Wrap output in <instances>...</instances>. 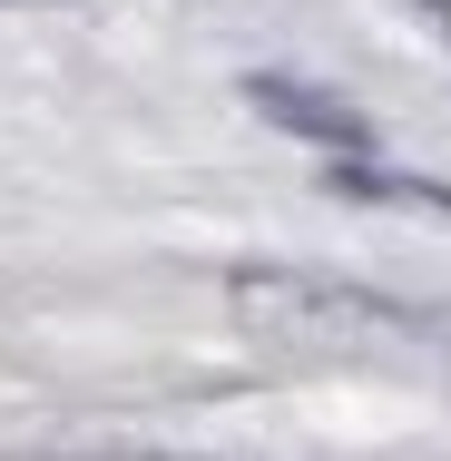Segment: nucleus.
<instances>
[{"instance_id": "nucleus-1", "label": "nucleus", "mask_w": 451, "mask_h": 461, "mask_svg": "<svg viewBox=\"0 0 451 461\" xmlns=\"http://www.w3.org/2000/svg\"><path fill=\"white\" fill-rule=\"evenodd\" d=\"M226 304H236L256 334L324 344V354H451L442 314L392 304V294L344 285V276H304V266H246V276H226Z\"/></svg>"}, {"instance_id": "nucleus-2", "label": "nucleus", "mask_w": 451, "mask_h": 461, "mask_svg": "<svg viewBox=\"0 0 451 461\" xmlns=\"http://www.w3.org/2000/svg\"><path fill=\"white\" fill-rule=\"evenodd\" d=\"M256 108H266L275 128H294V138H324V148H344V158H363L373 148V128H363L344 98H324V89H294V79H256Z\"/></svg>"}, {"instance_id": "nucleus-3", "label": "nucleus", "mask_w": 451, "mask_h": 461, "mask_svg": "<svg viewBox=\"0 0 451 461\" xmlns=\"http://www.w3.org/2000/svg\"><path fill=\"white\" fill-rule=\"evenodd\" d=\"M334 186H354V196H402V206H432V216H451V186H422V177H383V167H344Z\"/></svg>"}]
</instances>
